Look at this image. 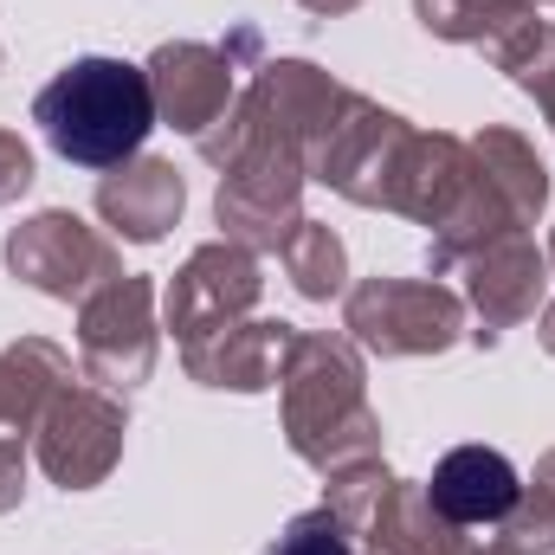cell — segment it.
<instances>
[{
    "label": "cell",
    "mask_w": 555,
    "mask_h": 555,
    "mask_svg": "<svg viewBox=\"0 0 555 555\" xmlns=\"http://www.w3.org/2000/svg\"><path fill=\"white\" fill-rule=\"evenodd\" d=\"M517 498H524V478L491 446H459L433 472V511L452 524H498L517 511Z\"/></svg>",
    "instance_id": "obj_2"
},
{
    "label": "cell",
    "mask_w": 555,
    "mask_h": 555,
    "mask_svg": "<svg viewBox=\"0 0 555 555\" xmlns=\"http://www.w3.org/2000/svg\"><path fill=\"white\" fill-rule=\"evenodd\" d=\"M272 555H349V537H343V524H336L330 511H310V517H297V524L278 537Z\"/></svg>",
    "instance_id": "obj_3"
},
{
    "label": "cell",
    "mask_w": 555,
    "mask_h": 555,
    "mask_svg": "<svg viewBox=\"0 0 555 555\" xmlns=\"http://www.w3.org/2000/svg\"><path fill=\"white\" fill-rule=\"evenodd\" d=\"M46 142L78 168H117L155 130V91L130 59H72L33 104Z\"/></svg>",
    "instance_id": "obj_1"
}]
</instances>
